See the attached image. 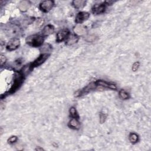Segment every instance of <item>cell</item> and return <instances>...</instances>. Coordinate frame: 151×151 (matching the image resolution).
<instances>
[{"mask_svg": "<svg viewBox=\"0 0 151 151\" xmlns=\"http://www.w3.org/2000/svg\"><path fill=\"white\" fill-rule=\"evenodd\" d=\"M6 61V58L3 55H1L0 56V63H1V65L3 66Z\"/></svg>", "mask_w": 151, "mask_h": 151, "instance_id": "obj_25", "label": "cell"}, {"mask_svg": "<svg viewBox=\"0 0 151 151\" xmlns=\"http://www.w3.org/2000/svg\"><path fill=\"white\" fill-rule=\"evenodd\" d=\"M139 140L138 135L135 133H131L129 135V141L132 143H136Z\"/></svg>", "mask_w": 151, "mask_h": 151, "instance_id": "obj_20", "label": "cell"}, {"mask_svg": "<svg viewBox=\"0 0 151 151\" xmlns=\"http://www.w3.org/2000/svg\"><path fill=\"white\" fill-rule=\"evenodd\" d=\"M119 98L123 100H126L129 98V94L125 90H120L119 91Z\"/></svg>", "mask_w": 151, "mask_h": 151, "instance_id": "obj_21", "label": "cell"}, {"mask_svg": "<svg viewBox=\"0 0 151 151\" xmlns=\"http://www.w3.org/2000/svg\"><path fill=\"white\" fill-rule=\"evenodd\" d=\"M70 35V33L68 31V30H63L61 31H60L57 34V39L56 42L57 43H60L61 42H63L64 40H66L68 38V36Z\"/></svg>", "mask_w": 151, "mask_h": 151, "instance_id": "obj_9", "label": "cell"}, {"mask_svg": "<svg viewBox=\"0 0 151 151\" xmlns=\"http://www.w3.org/2000/svg\"><path fill=\"white\" fill-rule=\"evenodd\" d=\"M86 38H87L86 41H87V42H93V41H94V40L95 39L94 36H88L86 37Z\"/></svg>", "mask_w": 151, "mask_h": 151, "instance_id": "obj_28", "label": "cell"}, {"mask_svg": "<svg viewBox=\"0 0 151 151\" xmlns=\"http://www.w3.org/2000/svg\"><path fill=\"white\" fill-rule=\"evenodd\" d=\"M17 141V137L16 136H12L8 139V143L10 144H12L15 143Z\"/></svg>", "mask_w": 151, "mask_h": 151, "instance_id": "obj_24", "label": "cell"}, {"mask_svg": "<svg viewBox=\"0 0 151 151\" xmlns=\"http://www.w3.org/2000/svg\"><path fill=\"white\" fill-rule=\"evenodd\" d=\"M4 32L6 35L12 38H16L21 34V29L17 24L9 23L4 27Z\"/></svg>", "mask_w": 151, "mask_h": 151, "instance_id": "obj_1", "label": "cell"}, {"mask_svg": "<svg viewBox=\"0 0 151 151\" xmlns=\"http://www.w3.org/2000/svg\"><path fill=\"white\" fill-rule=\"evenodd\" d=\"M78 40H79V38L77 37V36H76L75 35L70 34L69 36H68L67 40H66V44L68 45V46L73 45L75 43H77Z\"/></svg>", "mask_w": 151, "mask_h": 151, "instance_id": "obj_15", "label": "cell"}, {"mask_svg": "<svg viewBox=\"0 0 151 151\" xmlns=\"http://www.w3.org/2000/svg\"><path fill=\"white\" fill-rule=\"evenodd\" d=\"M54 5V2L50 0H46L41 3L40 4V8L42 11L47 12L51 10Z\"/></svg>", "mask_w": 151, "mask_h": 151, "instance_id": "obj_5", "label": "cell"}, {"mask_svg": "<svg viewBox=\"0 0 151 151\" xmlns=\"http://www.w3.org/2000/svg\"><path fill=\"white\" fill-rule=\"evenodd\" d=\"M139 66H140V63L139 61H136V62L134 63L133 66H132V71L136 72V71L138 70Z\"/></svg>", "mask_w": 151, "mask_h": 151, "instance_id": "obj_23", "label": "cell"}, {"mask_svg": "<svg viewBox=\"0 0 151 151\" xmlns=\"http://www.w3.org/2000/svg\"><path fill=\"white\" fill-rule=\"evenodd\" d=\"M70 116H72V118H75V119H79V115L77 112L76 109L74 107H72L70 108Z\"/></svg>", "mask_w": 151, "mask_h": 151, "instance_id": "obj_22", "label": "cell"}, {"mask_svg": "<svg viewBox=\"0 0 151 151\" xmlns=\"http://www.w3.org/2000/svg\"><path fill=\"white\" fill-rule=\"evenodd\" d=\"M68 126L70 128L73 129H79L80 127V124L78 119L75 118H72L68 123Z\"/></svg>", "mask_w": 151, "mask_h": 151, "instance_id": "obj_14", "label": "cell"}, {"mask_svg": "<svg viewBox=\"0 0 151 151\" xmlns=\"http://www.w3.org/2000/svg\"><path fill=\"white\" fill-rule=\"evenodd\" d=\"M54 32V27L53 25L51 24H49L44 27V28L43 29L42 31V35L43 36L46 37L49 36L51 34H52Z\"/></svg>", "mask_w": 151, "mask_h": 151, "instance_id": "obj_13", "label": "cell"}, {"mask_svg": "<svg viewBox=\"0 0 151 151\" xmlns=\"http://www.w3.org/2000/svg\"><path fill=\"white\" fill-rule=\"evenodd\" d=\"M95 83L96 85V86H100L106 88H109L113 90H116L117 89L116 86L115 84H113L112 83H108V82L103 81L102 80H97L95 82Z\"/></svg>", "mask_w": 151, "mask_h": 151, "instance_id": "obj_10", "label": "cell"}, {"mask_svg": "<svg viewBox=\"0 0 151 151\" xmlns=\"http://www.w3.org/2000/svg\"><path fill=\"white\" fill-rule=\"evenodd\" d=\"M52 50V47L49 44H44L40 47V51L43 54H49Z\"/></svg>", "mask_w": 151, "mask_h": 151, "instance_id": "obj_19", "label": "cell"}, {"mask_svg": "<svg viewBox=\"0 0 151 151\" xmlns=\"http://www.w3.org/2000/svg\"><path fill=\"white\" fill-rule=\"evenodd\" d=\"M106 115L103 113H100V121L101 123H103L105 121V119H106Z\"/></svg>", "mask_w": 151, "mask_h": 151, "instance_id": "obj_26", "label": "cell"}, {"mask_svg": "<svg viewBox=\"0 0 151 151\" xmlns=\"http://www.w3.org/2000/svg\"><path fill=\"white\" fill-rule=\"evenodd\" d=\"M24 79V76H23L20 73L18 74H17L16 76V78L14 80V83L10 89L9 93H14L22 85L23 80Z\"/></svg>", "mask_w": 151, "mask_h": 151, "instance_id": "obj_3", "label": "cell"}, {"mask_svg": "<svg viewBox=\"0 0 151 151\" xmlns=\"http://www.w3.org/2000/svg\"><path fill=\"white\" fill-rule=\"evenodd\" d=\"M43 37L39 35H32L28 37L26 39L27 44L34 47H41L43 45Z\"/></svg>", "mask_w": 151, "mask_h": 151, "instance_id": "obj_2", "label": "cell"}, {"mask_svg": "<svg viewBox=\"0 0 151 151\" xmlns=\"http://www.w3.org/2000/svg\"><path fill=\"white\" fill-rule=\"evenodd\" d=\"M74 32L76 35L83 36L86 33L87 30L85 26L82 25H77L74 27Z\"/></svg>", "mask_w": 151, "mask_h": 151, "instance_id": "obj_12", "label": "cell"}, {"mask_svg": "<svg viewBox=\"0 0 151 151\" xmlns=\"http://www.w3.org/2000/svg\"><path fill=\"white\" fill-rule=\"evenodd\" d=\"M33 70V68H31V64H27L25 66H24L23 67L22 69L20 71V73L24 76H27V74H29L30 73V72Z\"/></svg>", "mask_w": 151, "mask_h": 151, "instance_id": "obj_18", "label": "cell"}, {"mask_svg": "<svg viewBox=\"0 0 151 151\" xmlns=\"http://www.w3.org/2000/svg\"><path fill=\"white\" fill-rule=\"evenodd\" d=\"M96 87V85L95 83H91L88 86H87L86 87H85L83 89H82L81 91H80V93L78 94L79 96H81V95L85 94L90 91L95 89Z\"/></svg>", "mask_w": 151, "mask_h": 151, "instance_id": "obj_11", "label": "cell"}, {"mask_svg": "<svg viewBox=\"0 0 151 151\" xmlns=\"http://www.w3.org/2000/svg\"><path fill=\"white\" fill-rule=\"evenodd\" d=\"M72 4L74 8L80 9L83 8L86 5V1H83V0H74L72 2Z\"/></svg>", "mask_w": 151, "mask_h": 151, "instance_id": "obj_17", "label": "cell"}, {"mask_svg": "<svg viewBox=\"0 0 151 151\" xmlns=\"http://www.w3.org/2000/svg\"><path fill=\"white\" fill-rule=\"evenodd\" d=\"M43 23H44V21L43 20H42V18H40L39 20H38L36 22V24L38 27H40V26H42L43 24Z\"/></svg>", "mask_w": 151, "mask_h": 151, "instance_id": "obj_27", "label": "cell"}, {"mask_svg": "<svg viewBox=\"0 0 151 151\" xmlns=\"http://www.w3.org/2000/svg\"><path fill=\"white\" fill-rule=\"evenodd\" d=\"M106 5L105 3L94 5L92 8V12L93 14L99 15L103 13L106 10Z\"/></svg>", "mask_w": 151, "mask_h": 151, "instance_id": "obj_7", "label": "cell"}, {"mask_svg": "<svg viewBox=\"0 0 151 151\" xmlns=\"http://www.w3.org/2000/svg\"><path fill=\"white\" fill-rule=\"evenodd\" d=\"M30 4L28 1H22L18 4V8L20 11L25 12L30 7Z\"/></svg>", "mask_w": 151, "mask_h": 151, "instance_id": "obj_16", "label": "cell"}, {"mask_svg": "<svg viewBox=\"0 0 151 151\" xmlns=\"http://www.w3.org/2000/svg\"><path fill=\"white\" fill-rule=\"evenodd\" d=\"M89 16L90 14L87 12H80L77 15L75 21L77 24H81L86 21L89 18Z\"/></svg>", "mask_w": 151, "mask_h": 151, "instance_id": "obj_8", "label": "cell"}, {"mask_svg": "<svg viewBox=\"0 0 151 151\" xmlns=\"http://www.w3.org/2000/svg\"><path fill=\"white\" fill-rule=\"evenodd\" d=\"M49 56H50L49 54H41L38 58H37L33 63H32L31 64V68L33 69L34 67H38V66H40L41 64H42L49 58Z\"/></svg>", "mask_w": 151, "mask_h": 151, "instance_id": "obj_4", "label": "cell"}, {"mask_svg": "<svg viewBox=\"0 0 151 151\" xmlns=\"http://www.w3.org/2000/svg\"><path fill=\"white\" fill-rule=\"evenodd\" d=\"M20 45V41L18 38H12L7 45V49L9 51L15 50L18 48Z\"/></svg>", "mask_w": 151, "mask_h": 151, "instance_id": "obj_6", "label": "cell"}]
</instances>
